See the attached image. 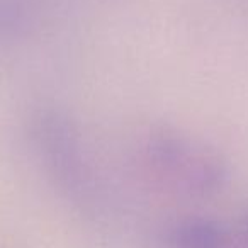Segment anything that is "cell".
<instances>
[{
    "label": "cell",
    "instance_id": "6da1fadb",
    "mask_svg": "<svg viewBox=\"0 0 248 248\" xmlns=\"http://www.w3.org/2000/svg\"><path fill=\"white\" fill-rule=\"evenodd\" d=\"M175 240L179 248H233L228 234L206 221H190L180 226Z\"/></svg>",
    "mask_w": 248,
    "mask_h": 248
}]
</instances>
